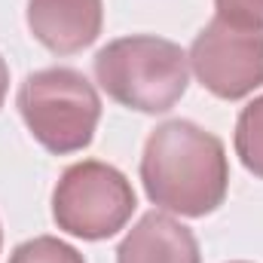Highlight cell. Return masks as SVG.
<instances>
[{
  "instance_id": "1",
  "label": "cell",
  "mask_w": 263,
  "mask_h": 263,
  "mask_svg": "<svg viewBox=\"0 0 263 263\" xmlns=\"http://www.w3.org/2000/svg\"><path fill=\"white\" fill-rule=\"evenodd\" d=\"M147 199L181 217H205L223 205L230 162L223 141L190 120H168L150 132L141 156Z\"/></svg>"
},
{
  "instance_id": "2",
  "label": "cell",
  "mask_w": 263,
  "mask_h": 263,
  "mask_svg": "<svg viewBox=\"0 0 263 263\" xmlns=\"http://www.w3.org/2000/svg\"><path fill=\"white\" fill-rule=\"evenodd\" d=\"M95 80L129 110L165 114L190 86V62L178 43L153 34H135L110 40L95 55Z\"/></svg>"
},
{
  "instance_id": "3",
  "label": "cell",
  "mask_w": 263,
  "mask_h": 263,
  "mask_svg": "<svg viewBox=\"0 0 263 263\" xmlns=\"http://www.w3.org/2000/svg\"><path fill=\"white\" fill-rule=\"evenodd\" d=\"M15 104L28 132L55 156L86 150L101 120L95 86L73 67L34 70L18 86Z\"/></svg>"
},
{
  "instance_id": "4",
  "label": "cell",
  "mask_w": 263,
  "mask_h": 263,
  "mask_svg": "<svg viewBox=\"0 0 263 263\" xmlns=\"http://www.w3.org/2000/svg\"><path fill=\"white\" fill-rule=\"evenodd\" d=\"M138 199L132 181L114 165L83 159L65 168L52 190V217L59 230L77 239L101 242L132 220Z\"/></svg>"
},
{
  "instance_id": "5",
  "label": "cell",
  "mask_w": 263,
  "mask_h": 263,
  "mask_svg": "<svg viewBox=\"0 0 263 263\" xmlns=\"http://www.w3.org/2000/svg\"><path fill=\"white\" fill-rule=\"evenodd\" d=\"M187 62L211 95L239 101L263 86V28L214 15L196 34Z\"/></svg>"
},
{
  "instance_id": "6",
  "label": "cell",
  "mask_w": 263,
  "mask_h": 263,
  "mask_svg": "<svg viewBox=\"0 0 263 263\" xmlns=\"http://www.w3.org/2000/svg\"><path fill=\"white\" fill-rule=\"evenodd\" d=\"M101 25V0H28V28L34 40L55 55H73L92 46Z\"/></svg>"
},
{
  "instance_id": "7",
  "label": "cell",
  "mask_w": 263,
  "mask_h": 263,
  "mask_svg": "<svg viewBox=\"0 0 263 263\" xmlns=\"http://www.w3.org/2000/svg\"><path fill=\"white\" fill-rule=\"evenodd\" d=\"M193 230L165 211H147L117 248V263H199Z\"/></svg>"
},
{
  "instance_id": "8",
  "label": "cell",
  "mask_w": 263,
  "mask_h": 263,
  "mask_svg": "<svg viewBox=\"0 0 263 263\" xmlns=\"http://www.w3.org/2000/svg\"><path fill=\"white\" fill-rule=\"evenodd\" d=\"M236 156L254 178H263V95L254 98L248 107H242V114H239Z\"/></svg>"
},
{
  "instance_id": "9",
  "label": "cell",
  "mask_w": 263,
  "mask_h": 263,
  "mask_svg": "<svg viewBox=\"0 0 263 263\" xmlns=\"http://www.w3.org/2000/svg\"><path fill=\"white\" fill-rule=\"evenodd\" d=\"M9 263H86V260L73 245H67L55 236H34L9 254Z\"/></svg>"
},
{
  "instance_id": "10",
  "label": "cell",
  "mask_w": 263,
  "mask_h": 263,
  "mask_svg": "<svg viewBox=\"0 0 263 263\" xmlns=\"http://www.w3.org/2000/svg\"><path fill=\"white\" fill-rule=\"evenodd\" d=\"M214 6H217V15L230 22L263 28V0H214Z\"/></svg>"
},
{
  "instance_id": "11",
  "label": "cell",
  "mask_w": 263,
  "mask_h": 263,
  "mask_svg": "<svg viewBox=\"0 0 263 263\" xmlns=\"http://www.w3.org/2000/svg\"><path fill=\"white\" fill-rule=\"evenodd\" d=\"M6 89H9V67L0 55V107H3V98H6Z\"/></svg>"
},
{
  "instance_id": "12",
  "label": "cell",
  "mask_w": 263,
  "mask_h": 263,
  "mask_svg": "<svg viewBox=\"0 0 263 263\" xmlns=\"http://www.w3.org/2000/svg\"><path fill=\"white\" fill-rule=\"evenodd\" d=\"M0 245H3V230H0Z\"/></svg>"
},
{
  "instance_id": "13",
  "label": "cell",
  "mask_w": 263,
  "mask_h": 263,
  "mask_svg": "<svg viewBox=\"0 0 263 263\" xmlns=\"http://www.w3.org/2000/svg\"><path fill=\"white\" fill-rule=\"evenodd\" d=\"M233 263H245V260H233Z\"/></svg>"
}]
</instances>
